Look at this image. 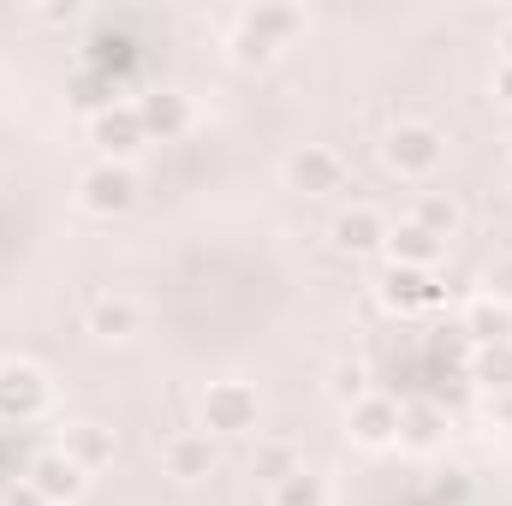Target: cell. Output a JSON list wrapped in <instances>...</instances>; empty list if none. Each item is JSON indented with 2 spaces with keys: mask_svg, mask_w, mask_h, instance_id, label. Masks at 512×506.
<instances>
[{
  "mask_svg": "<svg viewBox=\"0 0 512 506\" xmlns=\"http://www.w3.org/2000/svg\"><path fill=\"white\" fill-rule=\"evenodd\" d=\"M131 203H137V173H131V167H120V161H96V167L78 173V209H84V215L114 221V215H126Z\"/></svg>",
  "mask_w": 512,
  "mask_h": 506,
  "instance_id": "5",
  "label": "cell"
},
{
  "mask_svg": "<svg viewBox=\"0 0 512 506\" xmlns=\"http://www.w3.org/2000/svg\"><path fill=\"white\" fill-rule=\"evenodd\" d=\"M268 506H328V477H316L310 465H298V471H286L268 489Z\"/></svg>",
  "mask_w": 512,
  "mask_h": 506,
  "instance_id": "20",
  "label": "cell"
},
{
  "mask_svg": "<svg viewBox=\"0 0 512 506\" xmlns=\"http://www.w3.org/2000/svg\"><path fill=\"white\" fill-rule=\"evenodd\" d=\"M441 429H447V411H441L435 399H411V405H399V441H405L411 453H429V447L441 441Z\"/></svg>",
  "mask_w": 512,
  "mask_h": 506,
  "instance_id": "18",
  "label": "cell"
},
{
  "mask_svg": "<svg viewBox=\"0 0 512 506\" xmlns=\"http://www.w3.org/2000/svg\"><path fill=\"white\" fill-rule=\"evenodd\" d=\"M137 120H143V137L149 143H173V137H185L191 131V96L185 90H143L137 96Z\"/></svg>",
  "mask_w": 512,
  "mask_h": 506,
  "instance_id": "11",
  "label": "cell"
},
{
  "mask_svg": "<svg viewBox=\"0 0 512 506\" xmlns=\"http://www.w3.org/2000/svg\"><path fill=\"white\" fill-rule=\"evenodd\" d=\"M411 227H423L429 239L453 245L459 227H465V209H459V197H447V191H417V203H411Z\"/></svg>",
  "mask_w": 512,
  "mask_h": 506,
  "instance_id": "17",
  "label": "cell"
},
{
  "mask_svg": "<svg viewBox=\"0 0 512 506\" xmlns=\"http://www.w3.org/2000/svg\"><path fill=\"white\" fill-rule=\"evenodd\" d=\"M364 381H370V376H364V364H340V381H334V393L352 405V399H364V393H370Z\"/></svg>",
  "mask_w": 512,
  "mask_h": 506,
  "instance_id": "24",
  "label": "cell"
},
{
  "mask_svg": "<svg viewBox=\"0 0 512 506\" xmlns=\"http://www.w3.org/2000/svg\"><path fill=\"white\" fill-rule=\"evenodd\" d=\"M501 48H507V60H512V18L501 24Z\"/></svg>",
  "mask_w": 512,
  "mask_h": 506,
  "instance_id": "26",
  "label": "cell"
},
{
  "mask_svg": "<svg viewBox=\"0 0 512 506\" xmlns=\"http://www.w3.org/2000/svg\"><path fill=\"white\" fill-rule=\"evenodd\" d=\"M346 435H352L358 447H370V453L393 447V441H399V399H387V393L352 399V405H346Z\"/></svg>",
  "mask_w": 512,
  "mask_h": 506,
  "instance_id": "8",
  "label": "cell"
},
{
  "mask_svg": "<svg viewBox=\"0 0 512 506\" xmlns=\"http://www.w3.org/2000/svg\"><path fill=\"white\" fill-rule=\"evenodd\" d=\"M90 143L102 149V161H120V167H126L131 155L149 143V137H143V120H137V102H114V108L90 114Z\"/></svg>",
  "mask_w": 512,
  "mask_h": 506,
  "instance_id": "7",
  "label": "cell"
},
{
  "mask_svg": "<svg viewBox=\"0 0 512 506\" xmlns=\"http://www.w3.org/2000/svg\"><path fill=\"white\" fill-rule=\"evenodd\" d=\"M328 233H334V251H346V256L387 251V221L370 209V203H352V209H340Z\"/></svg>",
  "mask_w": 512,
  "mask_h": 506,
  "instance_id": "12",
  "label": "cell"
},
{
  "mask_svg": "<svg viewBox=\"0 0 512 506\" xmlns=\"http://www.w3.org/2000/svg\"><path fill=\"white\" fill-rule=\"evenodd\" d=\"M256 429H262V393L251 381H239V376L209 381V393H203V435L239 441V435H256Z\"/></svg>",
  "mask_w": 512,
  "mask_h": 506,
  "instance_id": "1",
  "label": "cell"
},
{
  "mask_svg": "<svg viewBox=\"0 0 512 506\" xmlns=\"http://www.w3.org/2000/svg\"><path fill=\"white\" fill-rule=\"evenodd\" d=\"M507 143H512V114H507Z\"/></svg>",
  "mask_w": 512,
  "mask_h": 506,
  "instance_id": "27",
  "label": "cell"
},
{
  "mask_svg": "<svg viewBox=\"0 0 512 506\" xmlns=\"http://www.w3.org/2000/svg\"><path fill=\"white\" fill-rule=\"evenodd\" d=\"M382 161L399 173V179H429L441 161H447V137L423 120H399V126L382 137Z\"/></svg>",
  "mask_w": 512,
  "mask_h": 506,
  "instance_id": "4",
  "label": "cell"
},
{
  "mask_svg": "<svg viewBox=\"0 0 512 506\" xmlns=\"http://www.w3.org/2000/svg\"><path fill=\"white\" fill-rule=\"evenodd\" d=\"M286 471H298L292 447H286V441H256V453H251V477H262V483L274 489V483H280Z\"/></svg>",
  "mask_w": 512,
  "mask_h": 506,
  "instance_id": "22",
  "label": "cell"
},
{
  "mask_svg": "<svg viewBox=\"0 0 512 506\" xmlns=\"http://www.w3.org/2000/svg\"><path fill=\"white\" fill-rule=\"evenodd\" d=\"M286 185L304 197H334V191H346V155L334 143H298L286 155Z\"/></svg>",
  "mask_w": 512,
  "mask_h": 506,
  "instance_id": "6",
  "label": "cell"
},
{
  "mask_svg": "<svg viewBox=\"0 0 512 506\" xmlns=\"http://www.w3.org/2000/svg\"><path fill=\"white\" fill-rule=\"evenodd\" d=\"M298 30H304V12L298 6H245L239 12V60L268 66Z\"/></svg>",
  "mask_w": 512,
  "mask_h": 506,
  "instance_id": "3",
  "label": "cell"
},
{
  "mask_svg": "<svg viewBox=\"0 0 512 506\" xmlns=\"http://www.w3.org/2000/svg\"><path fill=\"white\" fill-rule=\"evenodd\" d=\"M84 328H90L96 340L120 346V340H131V334L143 328V310H137V298H126V292H102V298H90Z\"/></svg>",
  "mask_w": 512,
  "mask_h": 506,
  "instance_id": "13",
  "label": "cell"
},
{
  "mask_svg": "<svg viewBox=\"0 0 512 506\" xmlns=\"http://www.w3.org/2000/svg\"><path fill=\"white\" fill-rule=\"evenodd\" d=\"M30 489L42 495L48 506H72L84 495V471L54 447V453H42V459H30Z\"/></svg>",
  "mask_w": 512,
  "mask_h": 506,
  "instance_id": "14",
  "label": "cell"
},
{
  "mask_svg": "<svg viewBox=\"0 0 512 506\" xmlns=\"http://www.w3.org/2000/svg\"><path fill=\"white\" fill-rule=\"evenodd\" d=\"M161 465H167L173 483H203V477L221 465V447H215V435H203V429H179V435L161 441Z\"/></svg>",
  "mask_w": 512,
  "mask_h": 506,
  "instance_id": "9",
  "label": "cell"
},
{
  "mask_svg": "<svg viewBox=\"0 0 512 506\" xmlns=\"http://www.w3.org/2000/svg\"><path fill=\"white\" fill-rule=\"evenodd\" d=\"M483 292H489V298H501V304L512 310V251H501L495 262H489V286H483Z\"/></svg>",
  "mask_w": 512,
  "mask_h": 506,
  "instance_id": "23",
  "label": "cell"
},
{
  "mask_svg": "<svg viewBox=\"0 0 512 506\" xmlns=\"http://www.w3.org/2000/svg\"><path fill=\"white\" fill-rule=\"evenodd\" d=\"M447 298V286L435 280V268H387L382 274V304L387 310H399V316H417V310H435Z\"/></svg>",
  "mask_w": 512,
  "mask_h": 506,
  "instance_id": "10",
  "label": "cell"
},
{
  "mask_svg": "<svg viewBox=\"0 0 512 506\" xmlns=\"http://www.w3.org/2000/svg\"><path fill=\"white\" fill-rule=\"evenodd\" d=\"M459 334L477 340V346H501V340H512V310L501 304V298L477 292V298L465 304V316H459Z\"/></svg>",
  "mask_w": 512,
  "mask_h": 506,
  "instance_id": "16",
  "label": "cell"
},
{
  "mask_svg": "<svg viewBox=\"0 0 512 506\" xmlns=\"http://www.w3.org/2000/svg\"><path fill=\"white\" fill-rule=\"evenodd\" d=\"M54 405V381L30 358H0V423H36Z\"/></svg>",
  "mask_w": 512,
  "mask_h": 506,
  "instance_id": "2",
  "label": "cell"
},
{
  "mask_svg": "<svg viewBox=\"0 0 512 506\" xmlns=\"http://www.w3.org/2000/svg\"><path fill=\"white\" fill-rule=\"evenodd\" d=\"M60 453H66L84 477H96L102 465H114V429H102V423H66Z\"/></svg>",
  "mask_w": 512,
  "mask_h": 506,
  "instance_id": "15",
  "label": "cell"
},
{
  "mask_svg": "<svg viewBox=\"0 0 512 506\" xmlns=\"http://www.w3.org/2000/svg\"><path fill=\"white\" fill-rule=\"evenodd\" d=\"M495 96L507 102V114H512V60H501V66H495Z\"/></svg>",
  "mask_w": 512,
  "mask_h": 506,
  "instance_id": "25",
  "label": "cell"
},
{
  "mask_svg": "<svg viewBox=\"0 0 512 506\" xmlns=\"http://www.w3.org/2000/svg\"><path fill=\"white\" fill-rule=\"evenodd\" d=\"M387 256L399 262V268H435L447 245L441 239H429L423 227H411V221H399V227H387Z\"/></svg>",
  "mask_w": 512,
  "mask_h": 506,
  "instance_id": "19",
  "label": "cell"
},
{
  "mask_svg": "<svg viewBox=\"0 0 512 506\" xmlns=\"http://www.w3.org/2000/svg\"><path fill=\"white\" fill-rule=\"evenodd\" d=\"M471 376L483 381V387H495V393H512V340H501V346H477Z\"/></svg>",
  "mask_w": 512,
  "mask_h": 506,
  "instance_id": "21",
  "label": "cell"
}]
</instances>
